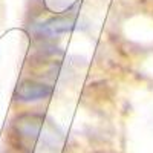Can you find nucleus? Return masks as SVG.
<instances>
[{"label": "nucleus", "instance_id": "nucleus-1", "mask_svg": "<svg viewBox=\"0 0 153 153\" xmlns=\"http://www.w3.org/2000/svg\"><path fill=\"white\" fill-rule=\"evenodd\" d=\"M51 95H52V87L34 80L20 81L14 91V98L20 103H35L49 98Z\"/></svg>", "mask_w": 153, "mask_h": 153}, {"label": "nucleus", "instance_id": "nucleus-2", "mask_svg": "<svg viewBox=\"0 0 153 153\" xmlns=\"http://www.w3.org/2000/svg\"><path fill=\"white\" fill-rule=\"evenodd\" d=\"M74 28V20L72 19H63V17H58V19H51L45 23L40 25V31L45 37H55L58 34H63V32H68Z\"/></svg>", "mask_w": 153, "mask_h": 153}]
</instances>
